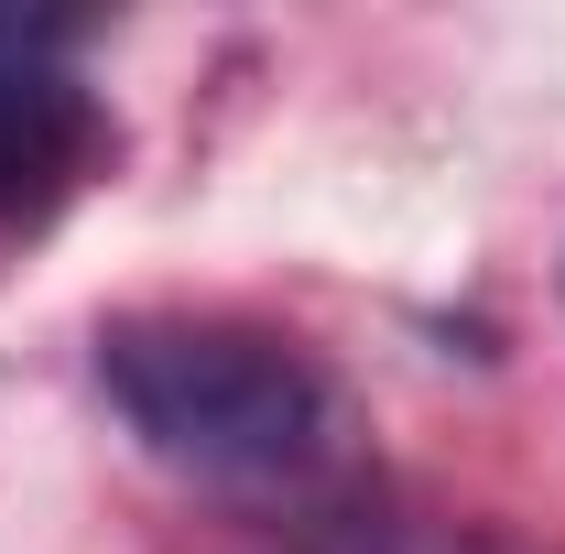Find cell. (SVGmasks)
<instances>
[{"label": "cell", "instance_id": "3957f363", "mask_svg": "<svg viewBox=\"0 0 565 554\" xmlns=\"http://www.w3.org/2000/svg\"><path fill=\"white\" fill-rule=\"evenodd\" d=\"M316 554H446V544H414V533H338V544H316Z\"/></svg>", "mask_w": 565, "mask_h": 554}, {"label": "cell", "instance_id": "7a4b0ae2", "mask_svg": "<svg viewBox=\"0 0 565 554\" xmlns=\"http://www.w3.org/2000/svg\"><path fill=\"white\" fill-rule=\"evenodd\" d=\"M44 33L0 22V217H44L98 163V98L33 55Z\"/></svg>", "mask_w": 565, "mask_h": 554}, {"label": "cell", "instance_id": "6da1fadb", "mask_svg": "<svg viewBox=\"0 0 565 554\" xmlns=\"http://www.w3.org/2000/svg\"><path fill=\"white\" fill-rule=\"evenodd\" d=\"M109 403L152 435V457L196 479H294L327 446V381L262 327L217 316H120L98 338Z\"/></svg>", "mask_w": 565, "mask_h": 554}]
</instances>
